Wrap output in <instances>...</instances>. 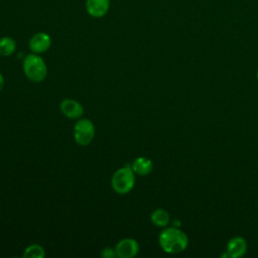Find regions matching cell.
Returning <instances> with one entry per match:
<instances>
[{
	"instance_id": "cell-4",
	"label": "cell",
	"mask_w": 258,
	"mask_h": 258,
	"mask_svg": "<svg viewBox=\"0 0 258 258\" xmlns=\"http://www.w3.org/2000/svg\"><path fill=\"white\" fill-rule=\"evenodd\" d=\"M95 137V126L89 119H81L74 126V139L81 145H89Z\"/></svg>"
},
{
	"instance_id": "cell-6",
	"label": "cell",
	"mask_w": 258,
	"mask_h": 258,
	"mask_svg": "<svg viewBox=\"0 0 258 258\" xmlns=\"http://www.w3.org/2000/svg\"><path fill=\"white\" fill-rule=\"evenodd\" d=\"M51 45V38L45 32H37L33 34L29 41L28 46L33 53H42L45 52Z\"/></svg>"
},
{
	"instance_id": "cell-7",
	"label": "cell",
	"mask_w": 258,
	"mask_h": 258,
	"mask_svg": "<svg viewBox=\"0 0 258 258\" xmlns=\"http://www.w3.org/2000/svg\"><path fill=\"white\" fill-rule=\"evenodd\" d=\"M59 109H60L61 113L70 119H78L84 113V108L81 105V103H79L78 101L73 100V99L62 100L60 102Z\"/></svg>"
},
{
	"instance_id": "cell-1",
	"label": "cell",
	"mask_w": 258,
	"mask_h": 258,
	"mask_svg": "<svg viewBox=\"0 0 258 258\" xmlns=\"http://www.w3.org/2000/svg\"><path fill=\"white\" fill-rule=\"evenodd\" d=\"M158 243L165 253L177 254L183 252L186 249L188 245V239L185 233L178 228L169 227L160 232Z\"/></svg>"
},
{
	"instance_id": "cell-9",
	"label": "cell",
	"mask_w": 258,
	"mask_h": 258,
	"mask_svg": "<svg viewBox=\"0 0 258 258\" xmlns=\"http://www.w3.org/2000/svg\"><path fill=\"white\" fill-rule=\"evenodd\" d=\"M110 8V0H87L86 9L89 15L95 18L103 17Z\"/></svg>"
},
{
	"instance_id": "cell-5",
	"label": "cell",
	"mask_w": 258,
	"mask_h": 258,
	"mask_svg": "<svg viewBox=\"0 0 258 258\" xmlns=\"http://www.w3.org/2000/svg\"><path fill=\"white\" fill-rule=\"evenodd\" d=\"M115 251L119 258H132L138 254L139 244L134 239L125 238L116 244Z\"/></svg>"
},
{
	"instance_id": "cell-15",
	"label": "cell",
	"mask_w": 258,
	"mask_h": 258,
	"mask_svg": "<svg viewBox=\"0 0 258 258\" xmlns=\"http://www.w3.org/2000/svg\"><path fill=\"white\" fill-rule=\"evenodd\" d=\"M3 87H4V78H3L2 74L0 73V91L3 89Z\"/></svg>"
},
{
	"instance_id": "cell-12",
	"label": "cell",
	"mask_w": 258,
	"mask_h": 258,
	"mask_svg": "<svg viewBox=\"0 0 258 258\" xmlns=\"http://www.w3.org/2000/svg\"><path fill=\"white\" fill-rule=\"evenodd\" d=\"M16 49V43L13 38L9 36H3L0 38V55L9 56Z\"/></svg>"
},
{
	"instance_id": "cell-14",
	"label": "cell",
	"mask_w": 258,
	"mask_h": 258,
	"mask_svg": "<svg viewBox=\"0 0 258 258\" xmlns=\"http://www.w3.org/2000/svg\"><path fill=\"white\" fill-rule=\"evenodd\" d=\"M101 256L104 258H114V257H117V254H116L115 249H113L111 247H106L102 250Z\"/></svg>"
},
{
	"instance_id": "cell-11",
	"label": "cell",
	"mask_w": 258,
	"mask_h": 258,
	"mask_svg": "<svg viewBox=\"0 0 258 258\" xmlns=\"http://www.w3.org/2000/svg\"><path fill=\"white\" fill-rule=\"evenodd\" d=\"M150 220H151L152 224L155 225L156 227L165 228L170 221V217H169V214L165 210L156 209L151 213Z\"/></svg>"
},
{
	"instance_id": "cell-3",
	"label": "cell",
	"mask_w": 258,
	"mask_h": 258,
	"mask_svg": "<svg viewBox=\"0 0 258 258\" xmlns=\"http://www.w3.org/2000/svg\"><path fill=\"white\" fill-rule=\"evenodd\" d=\"M135 184V175L132 167L125 165L117 169L111 178V185L113 189L120 195L128 194Z\"/></svg>"
},
{
	"instance_id": "cell-10",
	"label": "cell",
	"mask_w": 258,
	"mask_h": 258,
	"mask_svg": "<svg viewBox=\"0 0 258 258\" xmlns=\"http://www.w3.org/2000/svg\"><path fill=\"white\" fill-rule=\"evenodd\" d=\"M131 167L134 173L138 175H147L151 172L153 168V163L151 159L144 156H139L133 161Z\"/></svg>"
},
{
	"instance_id": "cell-2",
	"label": "cell",
	"mask_w": 258,
	"mask_h": 258,
	"mask_svg": "<svg viewBox=\"0 0 258 258\" xmlns=\"http://www.w3.org/2000/svg\"><path fill=\"white\" fill-rule=\"evenodd\" d=\"M23 72L31 82L40 83L46 78L47 67L41 56L37 53H31L23 59Z\"/></svg>"
},
{
	"instance_id": "cell-16",
	"label": "cell",
	"mask_w": 258,
	"mask_h": 258,
	"mask_svg": "<svg viewBox=\"0 0 258 258\" xmlns=\"http://www.w3.org/2000/svg\"><path fill=\"white\" fill-rule=\"evenodd\" d=\"M257 79H258V72H257Z\"/></svg>"
},
{
	"instance_id": "cell-13",
	"label": "cell",
	"mask_w": 258,
	"mask_h": 258,
	"mask_svg": "<svg viewBox=\"0 0 258 258\" xmlns=\"http://www.w3.org/2000/svg\"><path fill=\"white\" fill-rule=\"evenodd\" d=\"M45 256L44 249L38 244L29 245L23 253L24 258H43Z\"/></svg>"
},
{
	"instance_id": "cell-8",
	"label": "cell",
	"mask_w": 258,
	"mask_h": 258,
	"mask_svg": "<svg viewBox=\"0 0 258 258\" xmlns=\"http://www.w3.org/2000/svg\"><path fill=\"white\" fill-rule=\"evenodd\" d=\"M227 254L231 258H239L245 255L247 251V242L244 238L238 236L229 240L227 244Z\"/></svg>"
}]
</instances>
